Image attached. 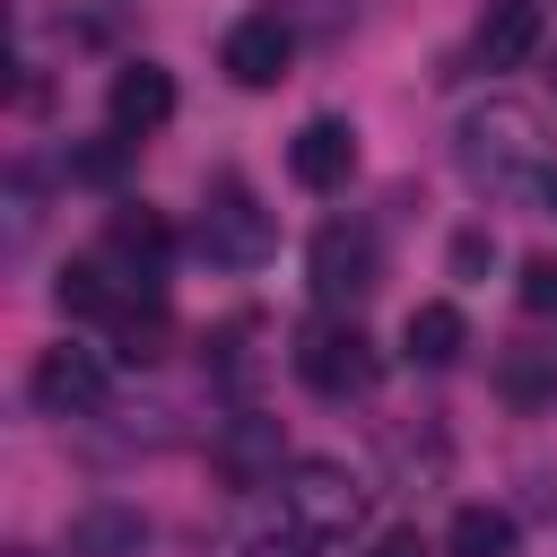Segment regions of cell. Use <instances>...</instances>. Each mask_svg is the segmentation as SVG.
Wrapping results in <instances>:
<instances>
[{
	"label": "cell",
	"instance_id": "cell-14",
	"mask_svg": "<svg viewBox=\"0 0 557 557\" xmlns=\"http://www.w3.org/2000/svg\"><path fill=\"white\" fill-rule=\"evenodd\" d=\"M139 548H148V522H139L131 505L96 496V505L70 513V557H139Z\"/></svg>",
	"mask_w": 557,
	"mask_h": 557
},
{
	"label": "cell",
	"instance_id": "cell-13",
	"mask_svg": "<svg viewBox=\"0 0 557 557\" xmlns=\"http://www.w3.org/2000/svg\"><path fill=\"white\" fill-rule=\"evenodd\" d=\"M52 305H61V313H78V322H122V313H131V287L113 278V261H104V252H87V261H70V270L52 278Z\"/></svg>",
	"mask_w": 557,
	"mask_h": 557
},
{
	"label": "cell",
	"instance_id": "cell-8",
	"mask_svg": "<svg viewBox=\"0 0 557 557\" xmlns=\"http://www.w3.org/2000/svg\"><path fill=\"white\" fill-rule=\"evenodd\" d=\"M287 61H296V26L270 17V9H261V17H235L226 44H218V70H226L235 87H278Z\"/></svg>",
	"mask_w": 557,
	"mask_h": 557
},
{
	"label": "cell",
	"instance_id": "cell-3",
	"mask_svg": "<svg viewBox=\"0 0 557 557\" xmlns=\"http://www.w3.org/2000/svg\"><path fill=\"white\" fill-rule=\"evenodd\" d=\"M287 366H296V383L322 392V400H366L374 374H383V357H374V339H366L357 322H305L296 348H287Z\"/></svg>",
	"mask_w": 557,
	"mask_h": 557
},
{
	"label": "cell",
	"instance_id": "cell-15",
	"mask_svg": "<svg viewBox=\"0 0 557 557\" xmlns=\"http://www.w3.org/2000/svg\"><path fill=\"white\" fill-rule=\"evenodd\" d=\"M461 348H470L461 305H409V322H400V357L409 366H453Z\"/></svg>",
	"mask_w": 557,
	"mask_h": 557
},
{
	"label": "cell",
	"instance_id": "cell-12",
	"mask_svg": "<svg viewBox=\"0 0 557 557\" xmlns=\"http://www.w3.org/2000/svg\"><path fill=\"white\" fill-rule=\"evenodd\" d=\"M540 35H548V9H540V0H487V17H479V61H487V70H522V61L540 52Z\"/></svg>",
	"mask_w": 557,
	"mask_h": 557
},
{
	"label": "cell",
	"instance_id": "cell-6",
	"mask_svg": "<svg viewBox=\"0 0 557 557\" xmlns=\"http://www.w3.org/2000/svg\"><path fill=\"white\" fill-rule=\"evenodd\" d=\"M26 392H35L44 418H96V409L113 400V374H104L96 348H44L35 374H26Z\"/></svg>",
	"mask_w": 557,
	"mask_h": 557
},
{
	"label": "cell",
	"instance_id": "cell-1",
	"mask_svg": "<svg viewBox=\"0 0 557 557\" xmlns=\"http://www.w3.org/2000/svg\"><path fill=\"white\" fill-rule=\"evenodd\" d=\"M453 165H461L470 191L513 200L522 183L548 174V122H540L522 96H487V104H470V113L453 122Z\"/></svg>",
	"mask_w": 557,
	"mask_h": 557
},
{
	"label": "cell",
	"instance_id": "cell-20",
	"mask_svg": "<svg viewBox=\"0 0 557 557\" xmlns=\"http://www.w3.org/2000/svg\"><path fill=\"white\" fill-rule=\"evenodd\" d=\"M522 313H548L557 322V252H531L522 261Z\"/></svg>",
	"mask_w": 557,
	"mask_h": 557
},
{
	"label": "cell",
	"instance_id": "cell-4",
	"mask_svg": "<svg viewBox=\"0 0 557 557\" xmlns=\"http://www.w3.org/2000/svg\"><path fill=\"white\" fill-rule=\"evenodd\" d=\"M270 244H278V218L261 209V191L244 174H218L200 191V252L226 270H252V261H270Z\"/></svg>",
	"mask_w": 557,
	"mask_h": 557
},
{
	"label": "cell",
	"instance_id": "cell-2",
	"mask_svg": "<svg viewBox=\"0 0 557 557\" xmlns=\"http://www.w3.org/2000/svg\"><path fill=\"white\" fill-rule=\"evenodd\" d=\"M270 487H278L287 548H339L348 531H366V479L348 461H287Z\"/></svg>",
	"mask_w": 557,
	"mask_h": 557
},
{
	"label": "cell",
	"instance_id": "cell-7",
	"mask_svg": "<svg viewBox=\"0 0 557 557\" xmlns=\"http://www.w3.org/2000/svg\"><path fill=\"white\" fill-rule=\"evenodd\" d=\"M305 278H313V296H322V305H357V296L374 287V235H366L357 218H331V226H313Z\"/></svg>",
	"mask_w": 557,
	"mask_h": 557
},
{
	"label": "cell",
	"instance_id": "cell-17",
	"mask_svg": "<svg viewBox=\"0 0 557 557\" xmlns=\"http://www.w3.org/2000/svg\"><path fill=\"white\" fill-rule=\"evenodd\" d=\"M453 557H513V513L461 505V513H453Z\"/></svg>",
	"mask_w": 557,
	"mask_h": 557
},
{
	"label": "cell",
	"instance_id": "cell-23",
	"mask_svg": "<svg viewBox=\"0 0 557 557\" xmlns=\"http://www.w3.org/2000/svg\"><path fill=\"white\" fill-rule=\"evenodd\" d=\"M540 200H548V218H557V165H548V174H540Z\"/></svg>",
	"mask_w": 557,
	"mask_h": 557
},
{
	"label": "cell",
	"instance_id": "cell-5",
	"mask_svg": "<svg viewBox=\"0 0 557 557\" xmlns=\"http://www.w3.org/2000/svg\"><path fill=\"white\" fill-rule=\"evenodd\" d=\"M96 252L113 261V278H122V287L157 296V278H165V261H174V226H165L148 200H122V209L104 218V244H96Z\"/></svg>",
	"mask_w": 557,
	"mask_h": 557
},
{
	"label": "cell",
	"instance_id": "cell-16",
	"mask_svg": "<svg viewBox=\"0 0 557 557\" xmlns=\"http://www.w3.org/2000/svg\"><path fill=\"white\" fill-rule=\"evenodd\" d=\"M496 392H505V400H522V409L557 400V348H540V339L505 348V357H496Z\"/></svg>",
	"mask_w": 557,
	"mask_h": 557
},
{
	"label": "cell",
	"instance_id": "cell-19",
	"mask_svg": "<svg viewBox=\"0 0 557 557\" xmlns=\"http://www.w3.org/2000/svg\"><path fill=\"white\" fill-rule=\"evenodd\" d=\"M348 9H357V0H270V17L313 26V35H339V26H348Z\"/></svg>",
	"mask_w": 557,
	"mask_h": 557
},
{
	"label": "cell",
	"instance_id": "cell-21",
	"mask_svg": "<svg viewBox=\"0 0 557 557\" xmlns=\"http://www.w3.org/2000/svg\"><path fill=\"white\" fill-rule=\"evenodd\" d=\"M366 557H435V548H426V531H409V522H400V531H383Z\"/></svg>",
	"mask_w": 557,
	"mask_h": 557
},
{
	"label": "cell",
	"instance_id": "cell-9",
	"mask_svg": "<svg viewBox=\"0 0 557 557\" xmlns=\"http://www.w3.org/2000/svg\"><path fill=\"white\" fill-rule=\"evenodd\" d=\"M104 113H113L122 139L165 131V122H174V70H157V61H122L113 87H104Z\"/></svg>",
	"mask_w": 557,
	"mask_h": 557
},
{
	"label": "cell",
	"instance_id": "cell-10",
	"mask_svg": "<svg viewBox=\"0 0 557 557\" xmlns=\"http://www.w3.org/2000/svg\"><path fill=\"white\" fill-rule=\"evenodd\" d=\"M287 174H296L305 191H339V183L357 174V131H348L339 113H313V122L287 139Z\"/></svg>",
	"mask_w": 557,
	"mask_h": 557
},
{
	"label": "cell",
	"instance_id": "cell-25",
	"mask_svg": "<svg viewBox=\"0 0 557 557\" xmlns=\"http://www.w3.org/2000/svg\"><path fill=\"white\" fill-rule=\"evenodd\" d=\"M548 87H557V70H548Z\"/></svg>",
	"mask_w": 557,
	"mask_h": 557
},
{
	"label": "cell",
	"instance_id": "cell-11",
	"mask_svg": "<svg viewBox=\"0 0 557 557\" xmlns=\"http://www.w3.org/2000/svg\"><path fill=\"white\" fill-rule=\"evenodd\" d=\"M209 461L226 470V487H261V479H278V418H261V409H235V418L218 426Z\"/></svg>",
	"mask_w": 557,
	"mask_h": 557
},
{
	"label": "cell",
	"instance_id": "cell-22",
	"mask_svg": "<svg viewBox=\"0 0 557 557\" xmlns=\"http://www.w3.org/2000/svg\"><path fill=\"white\" fill-rule=\"evenodd\" d=\"M453 270H461V278L487 270V235H453Z\"/></svg>",
	"mask_w": 557,
	"mask_h": 557
},
{
	"label": "cell",
	"instance_id": "cell-24",
	"mask_svg": "<svg viewBox=\"0 0 557 557\" xmlns=\"http://www.w3.org/2000/svg\"><path fill=\"white\" fill-rule=\"evenodd\" d=\"M9 557H35V548H9Z\"/></svg>",
	"mask_w": 557,
	"mask_h": 557
},
{
	"label": "cell",
	"instance_id": "cell-18",
	"mask_svg": "<svg viewBox=\"0 0 557 557\" xmlns=\"http://www.w3.org/2000/svg\"><path fill=\"white\" fill-rule=\"evenodd\" d=\"M252 339H261V322H252V313L218 322V331H209V366H218L226 383H252V366H261V357H252Z\"/></svg>",
	"mask_w": 557,
	"mask_h": 557
}]
</instances>
